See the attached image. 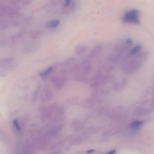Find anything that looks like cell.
Segmentation results:
<instances>
[{"mask_svg":"<svg viewBox=\"0 0 154 154\" xmlns=\"http://www.w3.org/2000/svg\"><path fill=\"white\" fill-rule=\"evenodd\" d=\"M148 55L147 51L143 50L137 54L128 55L122 66L124 73L131 75L137 72L146 61Z\"/></svg>","mask_w":154,"mask_h":154,"instance_id":"1","label":"cell"},{"mask_svg":"<svg viewBox=\"0 0 154 154\" xmlns=\"http://www.w3.org/2000/svg\"><path fill=\"white\" fill-rule=\"evenodd\" d=\"M140 12L137 9H133L126 12L122 19L123 22L128 24H138L140 23Z\"/></svg>","mask_w":154,"mask_h":154,"instance_id":"2","label":"cell"},{"mask_svg":"<svg viewBox=\"0 0 154 154\" xmlns=\"http://www.w3.org/2000/svg\"><path fill=\"white\" fill-rule=\"evenodd\" d=\"M154 109L152 105L151 99L143 100L136 109L137 114L139 115H145L151 113Z\"/></svg>","mask_w":154,"mask_h":154,"instance_id":"3","label":"cell"},{"mask_svg":"<svg viewBox=\"0 0 154 154\" xmlns=\"http://www.w3.org/2000/svg\"><path fill=\"white\" fill-rule=\"evenodd\" d=\"M14 61V59L11 57L4 58L0 59V69L10 68L12 66Z\"/></svg>","mask_w":154,"mask_h":154,"instance_id":"4","label":"cell"},{"mask_svg":"<svg viewBox=\"0 0 154 154\" xmlns=\"http://www.w3.org/2000/svg\"><path fill=\"white\" fill-rule=\"evenodd\" d=\"M143 125V121L138 120H134L130 124V129L133 133H137L140 130Z\"/></svg>","mask_w":154,"mask_h":154,"instance_id":"5","label":"cell"},{"mask_svg":"<svg viewBox=\"0 0 154 154\" xmlns=\"http://www.w3.org/2000/svg\"><path fill=\"white\" fill-rule=\"evenodd\" d=\"M126 82V81L125 79L121 80L117 82L114 85V89L116 91H121L125 87Z\"/></svg>","mask_w":154,"mask_h":154,"instance_id":"6","label":"cell"},{"mask_svg":"<svg viewBox=\"0 0 154 154\" xmlns=\"http://www.w3.org/2000/svg\"><path fill=\"white\" fill-rule=\"evenodd\" d=\"M40 91V86H38L35 89V91H33L32 97V103H35L37 101V99L38 97Z\"/></svg>","mask_w":154,"mask_h":154,"instance_id":"7","label":"cell"},{"mask_svg":"<svg viewBox=\"0 0 154 154\" xmlns=\"http://www.w3.org/2000/svg\"><path fill=\"white\" fill-rule=\"evenodd\" d=\"M52 96V94H51V91L48 89H46L43 91V94H42V97L44 100H48L50 99L51 98Z\"/></svg>","mask_w":154,"mask_h":154,"instance_id":"8","label":"cell"},{"mask_svg":"<svg viewBox=\"0 0 154 154\" xmlns=\"http://www.w3.org/2000/svg\"><path fill=\"white\" fill-rule=\"evenodd\" d=\"M59 23L60 21L58 20H52L48 23V25L49 28L54 29V28H57L58 26Z\"/></svg>","mask_w":154,"mask_h":154,"instance_id":"9","label":"cell"},{"mask_svg":"<svg viewBox=\"0 0 154 154\" xmlns=\"http://www.w3.org/2000/svg\"><path fill=\"white\" fill-rule=\"evenodd\" d=\"M52 70H53V68L51 67L48 68L46 70L40 73L41 77H42V78H45V77H47L48 75H49L52 72Z\"/></svg>","mask_w":154,"mask_h":154,"instance_id":"10","label":"cell"},{"mask_svg":"<svg viewBox=\"0 0 154 154\" xmlns=\"http://www.w3.org/2000/svg\"><path fill=\"white\" fill-rule=\"evenodd\" d=\"M151 100H152V105L154 109V82L152 92V96L151 97Z\"/></svg>","mask_w":154,"mask_h":154,"instance_id":"11","label":"cell"},{"mask_svg":"<svg viewBox=\"0 0 154 154\" xmlns=\"http://www.w3.org/2000/svg\"><path fill=\"white\" fill-rule=\"evenodd\" d=\"M71 2H72V0H65V7H68L69 6Z\"/></svg>","mask_w":154,"mask_h":154,"instance_id":"12","label":"cell"},{"mask_svg":"<svg viewBox=\"0 0 154 154\" xmlns=\"http://www.w3.org/2000/svg\"><path fill=\"white\" fill-rule=\"evenodd\" d=\"M77 49L78 50H77L78 52H81V54L82 52H84V51H82V50H85V48H84L83 47H81L78 48H77Z\"/></svg>","mask_w":154,"mask_h":154,"instance_id":"13","label":"cell"},{"mask_svg":"<svg viewBox=\"0 0 154 154\" xmlns=\"http://www.w3.org/2000/svg\"><path fill=\"white\" fill-rule=\"evenodd\" d=\"M115 152H116V151H115V150H114V151H111V152H110L108 154H114V153H115Z\"/></svg>","mask_w":154,"mask_h":154,"instance_id":"14","label":"cell"}]
</instances>
